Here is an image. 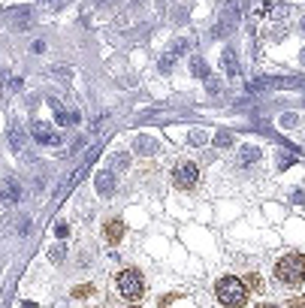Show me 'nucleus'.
I'll use <instances>...</instances> for the list:
<instances>
[{
  "label": "nucleus",
  "mask_w": 305,
  "mask_h": 308,
  "mask_svg": "<svg viewBox=\"0 0 305 308\" xmlns=\"http://www.w3.org/2000/svg\"><path fill=\"white\" fill-rule=\"evenodd\" d=\"M133 148H136V154H154V151H157V142L148 139V136H139V139L133 142Z\"/></svg>",
  "instance_id": "9"
},
{
  "label": "nucleus",
  "mask_w": 305,
  "mask_h": 308,
  "mask_svg": "<svg viewBox=\"0 0 305 308\" xmlns=\"http://www.w3.org/2000/svg\"><path fill=\"white\" fill-rule=\"evenodd\" d=\"M118 290L124 299H139L145 284H142V275L136 272V269H124V272L118 275Z\"/></svg>",
  "instance_id": "3"
},
{
  "label": "nucleus",
  "mask_w": 305,
  "mask_h": 308,
  "mask_svg": "<svg viewBox=\"0 0 305 308\" xmlns=\"http://www.w3.org/2000/svg\"><path fill=\"white\" fill-rule=\"evenodd\" d=\"M187 142H190V145H206V133H203V130H194V133L187 136Z\"/></svg>",
  "instance_id": "18"
},
{
  "label": "nucleus",
  "mask_w": 305,
  "mask_h": 308,
  "mask_svg": "<svg viewBox=\"0 0 305 308\" xmlns=\"http://www.w3.org/2000/svg\"><path fill=\"white\" fill-rule=\"evenodd\" d=\"M172 181H175V187L190 190V187H197V181H200V169L190 163V160H181V163H175V169H172Z\"/></svg>",
  "instance_id": "4"
},
{
  "label": "nucleus",
  "mask_w": 305,
  "mask_h": 308,
  "mask_svg": "<svg viewBox=\"0 0 305 308\" xmlns=\"http://www.w3.org/2000/svg\"><path fill=\"white\" fill-rule=\"evenodd\" d=\"M91 293H94V287H91V284H82V287H76V290H73V296H76V299H79V296H91Z\"/></svg>",
  "instance_id": "19"
},
{
  "label": "nucleus",
  "mask_w": 305,
  "mask_h": 308,
  "mask_svg": "<svg viewBox=\"0 0 305 308\" xmlns=\"http://www.w3.org/2000/svg\"><path fill=\"white\" fill-rule=\"evenodd\" d=\"M257 308H278V305H266V302H263V305H257Z\"/></svg>",
  "instance_id": "28"
},
{
  "label": "nucleus",
  "mask_w": 305,
  "mask_h": 308,
  "mask_svg": "<svg viewBox=\"0 0 305 308\" xmlns=\"http://www.w3.org/2000/svg\"><path fill=\"white\" fill-rule=\"evenodd\" d=\"M206 82H209V91H212V94H215V91H221V85H218V82L212 79V76H209V79H206Z\"/></svg>",
  "instance_id": "23"
},
{
  "label": "nucleus",
  "mask_w": 305,
  "mask_h": 308,
  "mask_svg": "<svg viewBox=\"0 0 305 308\" xmlns=\"http://www.w3.org/2000/svg\"><path fill=\"white\" fill-rule=\"evenodd\" d=\"M181 52H187V40H175V43L166 49V55H169V58H178Z\"/></svg>",
  "instance_id": "15"
},
{
  "label": "nucleus",
  "mask_w": 305,
  "mask_h": 308,
  "mask_svg": "<svg viewBox=\"0 0 305 308\" xmlns=\"http://www.w3.org/2000/svg\"><path fill=\"white\" fill-rule=\"evenodd\" d=\"M221 61H224V70H227V76H230V79H236V76H239V64H236V55H233V49H227V52L221 55Z\"/></svg>",
  "instance_id": "7"
},
{
  "label": "nucleus",
  "mask_w": 305,
  "mask_h": 308,
  "mask_svg": "<svg viewBox=\"0 0 305 308\" xmlns=\"http://www.w3.org/2000/svg\"><path fill=\"white\" fill-rule=\"evenodd\" d=\"M287 163H293V157H287V154H281V160H278V166H281V169H284V166H287Z\"/></svg>",
  "instance_id": "24"
},
{
  "label": "nucleus",
  "mask_w": 305,
  "mask_h": 308,
  "mask_svg": "<svg viewBox=\"0 0 305 308\" xmlns=\"http://www.w3.org/2000/svg\"><path fill=\"white\" fill-rule=\"evenodd\" d=\"M52 260H55V263L64 260V245H55V248H52Z\"/></svg>",
  "instance_id": "21"
},
{
  "label": "nucleus",
  "mask_w": 305,
  "mask_h": 308,
  "mask_svg": "<svg viewBox=\"0 0 305 308\" xmlns=\"http://www.w3.org/2000/svg\"><path fill=\"white\" fill-rule=\"evenodd\" d=\"M215 293H218V302L227 305V308H242L248 302V284L242 278H233L227 275L215 284Z\"/></svg>",
  "instance_id": "1"
},
{
  "label": "nucleus",
  "mask_w": 305,
  "mask_h": 308,
  "mask_svg": "<svg viewBox=\"0 0 305 308\" xmlns=\"http://www.w3.org/2000/svg\"><path fill=\"white\" fill-rule=\"evenodd\" d=\"M106 239H109L112 245H118V242L124 239V224H121V221H109V224H106Z\"/></svg>",
  "instance_id": "6"
},
{
  "label": "nucleus",
  "mask_w": 305,
  "mask_h": 308,
  "mask_svg": "<svg viewBox=\"0 0 305 308\" xmlns=\"http://www.w3.org/2000/svg\"><path fill=\"white\" fill-rule=\"evenodd\" d=\"M293 203H299V206L305 203V194H302V190H293Z\"/></svg>",
  "instance_id": "22"
},
{
  "label": "nucleus",
  "mask_w": 305,
  "mask_h": 308,
  "mask_svg": "<svg viewBox=\"0 0 305 308\" xmlns=\"http://www.w3.org/2000/svg\"><path fill=\"white\" fill-rule=\"evenodd\" d=\"M9 142L18 154H24V139H21V130H9Z\"/></svg>",
  "instance_id": "16"
},
{
  "label": "nucleus",
  "mask_w": 305,
  "mask_h": 308,
  "mask_svg": "<svg viewBox=\"0 0 305 308\" xmlns=\"http://www.w3.org/2000/svg\"><path fill=\"white\" fill-rule=\"evenodd\" d=\"M215 145H218V148H230V145H233V136H230V133H218V136H215Z\"/></svg>",
  "instance_id": "17"
},
{
  "label": "nucleus",
  "mask_w": 305,
  "mask_h": 308,
  "mask_svg": "<svg viewBox=\"0 0 305 308\" xmlns=\"http://www.w3.org/2000/svg\"><path fill=\"white\" fill-rule=\"evenodd\" d=\"M55 233H58V239H67V233H70V227H67L64 221H58V224H55Z\"/></svg>",
  "instance_id": "20"
},
{
  "label": "nucleus",
  "mask_w": 305,
  "mask_h": 308,
  "mask_svg": "<svg viewBox=\"0 0 305 308\" xmlns=\"http://www.w3.org/2000/svg\"><path fill=\"white\" fill-rule=\"evenodd\" d=\"M239 160L248 166V163H257L260 160V148H254V145H245L242 148V154H239Z\"/></svg>",
  "instance_id": "11"
},
{
  "label": "nucleus",
  "mask_w": 305,
  "mask_h": 308,
  "mask_svg": "<svg viewBox=\"0 0 305 308\" xmlns=\"http://www.w3.org/2000/svg\"><path fill=\"white\" fill-rule=\"evenodd\" d=\"M18 200V184H15V178H6V206H12Z\"/></svg>",
  "instance_id": "12"
},
{
  "label": "nucleus",
  "mask_w": 305,
  "mask_h": 308,
  "mask_svg": "<svg viewBox=\"0 0 305 308\" xmlns=\"http://www.w3.org/2000/svg\"><path fill=\"white\" fill-rule=\"evenodd\" d=\"M269 15H272L275 21H281V18H287V15H290V3H275Z\"/></svg>",
  "instance_id": "14"
},
{
  "label": "nucleus",
  "mask_w": 305,
  "mask_h": 308,
  "mask_svg": "<svg viewBox=\"0 0 305 308\" xmlns=\"http://www.w3.org/2000/svg\"><path fill=\"white\" fill-rule=\"evenodd\" d=\"M33 136L40 139V142H58V133H52V127H46V124H33Z\"/></svg>",
  "instance_id": "8"
},
{
  "label": "nucleus",
  "mask_w": 305,
  "mask_h": 308,
  "mask_svg": "<svg viewBox=\"0 0 305 308\" xmlns=\"http://www.w3.org/2000/svg\"><path fill=\"white\" fill-rule=\"evenodd\" d=\"M293 308H305V296H296V299H293Z\"/></svg>",
  "instance_id": "25"
},
{
  "label": "nucleus",
  "mask_w": 305,
  "mask_h": 308,
  "mask_svg": "<svg viewBox=\"0 0 305 308\" xmlns=\"http://www.w3.org/2000/svg\"><path fill=\"white\" fill-rule=\"evenodd\" d=\"M299 64H302V67H305V49H302V52H299Z\"/></svg>",
  "instance_id": "26"
},
{
  "label": "nucleus",
  "mask_w": 305,
  "mask_h": 308,
  "mask_svg": "<svg viewBox=\"0 0 305 308\" xmlns=\"http://www.w3.org/2000/svg\"><path fill=\"white\" fill-rule=\"evenodd\" d=\"M190 73H194L197 76V79H209V64L203 61V58H190Z\"/></svg>",
  "instance_id": "10"
},
{
  "label": "nucleus",
  "mask_w": 305,
  "mask_h": 308,
  "mask_svg": "<svg viewBox=\"0 0 305 308\" xmlns=\"http://www.w3.org/2000/svg\"><path fill=\"white\" fill-rule=\"evenodd\" d=\"M130 166V157H127V154H115V157H112V169H115V172H124Z\"/></svg>",
  "instance_id": "13"
},
{
  "label": "nucleus",
  "mask_w": 305,
  "mask_h": 308,
  "mask_svg": "<svg viewBox=\"0 0 305 308\" xmlns=\"http://www.w3.org/2000/svg\"><path fill=\"white\" fill-rule=\"evenodd\" d=\"M94 184H97V194H103V197H109L112 190H115V175L112 172H97V178H94Z\"/></svg>",
  "instance_id": "5"
},
{
  "label": "nucleus",
  "mask_w": 305,
  "mask_h": 308,
  "mask_svg": "<svg viewBox=\"0 0 305 308\" xmlns=\"http://www.w3.org/2000/svg\"><path fill=\"white\" fill-rule=\"evenodd\" d=\"M275 275H278L281 284L299 287L305 281V254H287V257H281L278 266H275Z\"/></svg>",
  "instance_id": "2"
},
{
  "label": "nucleus",
  "mask_w": 305,
  "mask_h": 308,
  "mask_svg": "<svg viewBox=\"0 0 305 308\" xmlns=\"http://www.w3.org/2000/svg\"><path fill=\"white\" fill-rule=\"evenodd\" d=\"M299 30H302V33H305V15H302V21H299Z\"/></svg>",
  "instance_id": "27"
},
{
  "label": "nucleus",
  "mask_w": 305,
  "mask_h": 308,
  "mask_svg": "<svg viewBox=\"0 0 305 308\" xmlns=\"http://www.w3.org/2000/svg\"><path fill=\"white\" fill-rule=\"evenodd\" d=\"M130 308H136V305H130Z\"/></svg>",
  "instance_id": "29"
}]
</instances>
